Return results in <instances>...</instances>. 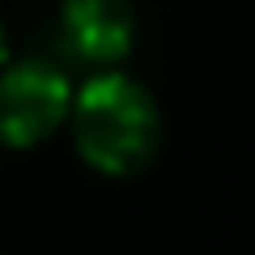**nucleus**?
<instances>
[{
    "label": "nucleus",
    "instance_id": "1",
    "mask_svg": "<svg viewBox=\"0 0 255 255\" xmlns=\"http://www.w3.org/2000/svg\"><path fill=\"white\" fill-rule=\"evenodd\" d=\"M162 124L157 102L140 81L124 73H102L73 102L77 153L102 174H132L153 157Z\"/></svg>",
    "mask_w": 255,
    "mask_h": 255
},
{
    "label": "nucleus",
    "instance_id": "4",
    "mask_svg": "<svg viewBox=\"0 0 255 255\" xmlns=\"http://www.w3.org/2000/svg\"><path fill=\"white\" fill-rule=\"evenodd\" d=\"M0 60H4V30H0Z\"/></svg>",
    "mask_w": 255,
    "mask_h": 255
},
{
    "label": "nucleus",
    "instance_id": "3",
    "mask_svg": "<svg viewBox=\"0 0 255 255\" xmlns=\"http://www.w3.org/2000/svg\"><path fill=\"white\" fill-rule=\"evenodd\" d=\"M60 34L85 64H115L136 34L132 0H60Z\"/></svg>",
    "mask_w": 255,
    "mask_h": 255
},
{
    "label": "nucleus",
    "instance_id": "2",
    "mask_svg": "<svg viewBox=\"0 0 255 255\" xmlns=\"http://www.w3.org/2000/svg\"><path fill=\"white\" fill-rule=\"evenodd\" d=\"M68 115V81L51 64H13L0 73V140L13 149L38 145Z\"/></svg>",
    "mask_w": 255,
    "mask_h": 255
}]
</instances>
